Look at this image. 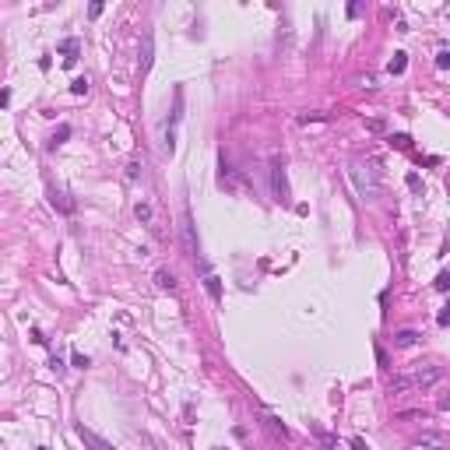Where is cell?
Listing matches in <instances>:
<instances>
[{"label":"cell","instance_id":"d6986e66","mask_svg":"<svg viewBox=\"0 0 450 450\" xmlns=\"http://www.w3.org/2000/svg\"><path fill=\"white\" fill-rule=\"evenodd\" d=\"M71 92H74V95H84V92H88V77H74V81H71Z\"/></svg>","mask_w":450,"mask_h":450},{"label":"cell","instance_id":"9c48e42d","mask_svg":"<svg viewBox=\"0 0 450 450\" xmlns=\"http://www.w3.org/2000/svg\"><path fill=\"white\" fill-rule=\"evenodd\" d=\"M134 215H138V222H141V225H151V222H155V211H151L148 201H138V204H134Z\"/></svg>","mask_w":450,"mask_h":450},{"label":"cell","instance_id":"277c9868","mask_svg":"<svg viewBox=\"0 0 450 450\" xmlns=\"http://www.w3.org/2000/svg\"><path fill=\"white\" fill-rule=\"evenodd\" d=\"M151 60H155V35L145 32V39H141V57H138V71H141V77L151 71Z\"/></svg>","mask_w":450,"mask_h":450},{"label":"cell","instance_id":"83f0119b","mask_svg":"<svg viewBox=\"0 0 450 450\" xmlns=\"http://www.w3.org/2000/svg\"><path fill=\"white\" fill-rule=\"evenodd\" d=\"M11 102V92H0V106H7Z\"/></svg>","mask_w":450,"mask_h":450},{"label":"cell","instance_id":"7a4b0ae2","mask_svg":"<svg viewBox=\"0 0 450 450\" xmlns=\"http://www.w3.org/2000/svg\"><path fill=\"white\" fill-rule=\"evenodd\" d=\"M443 376H447V370H443L440 363H419V366H415V373L408 376V380H412V387L429 390V387H436Z\"/></svg>","mask_w":450,"mask_h":450},{"label":"cell","instance_id":"3957f363","mask_svg":"<svg viewBox=\"0 0 450 450\" xmlns=\"http://www.w3.org/2000/svg\"><path fill=\"white\" fill-rule=\"evenodd\" d=\"M77 436H81V443H84V447H88V450H116V447H113V443H109V440H102V436H99L95 429H88L84 422L77 426Z\"/></svg>","mask_w":450,"mask_h":450},{"label":"cell","instance_id":"603a6c76","mask_svg":"<svg viewBox=\"0 0 450 450\" xmlns=\"http://www.w3.org/2000/svg\"><path fill=\"white\" fill-rule=\"evenodd\" d=\"M436 324H440V327H447V324H450V309H440V313H436Z\"/></svg>","mask_w":450,"mask_h":450},{"label":"cell","instance_id":"30bf717a","mask_svg":"<svg viewBox=\"0 0 450 450\" xmlns=\"http://www.w3.org/2000/svg\"><path fill=\"white\" fill-rule=\"evenodd\" d=\"M183 236H187V246H190V253L197 257L201 250H197V236H194V222H190V215H183Z\"/></svg>","mask_w":450,"mask_h":450},{"label":"cell","instance_id":"8992f818","mask_svg":"<svg viewBox=\"0 0 450 450\" xmlns=\"http://www.w3.org/2000/svg\"><path fill=\"white\" fill-rule=\"evenodd\" d=\"M204 289H208L211 302H222V278L215 271H208V267H204Z\"/></svg>","mask_w":450,"mask_h":450},{"label":"cell","instance_id":"52a82bcc","mask_svg":"<svg viewBox=\"0 0 450 450\" xmlns=\"http://www.w3.org/2000/svg\"><path fill=\"white\" fill-rule=\"evenodd\" d=\"M155 285L162 292H176V275L172 271H155Z\"/></svg>","mask_w":450,"mask_h":450},{"label":"cell","instance_id":"44dd1931","mask_svg":"<svg viewBox=\"0 0 450 450\" xmlns=\"http://www.w3.org/2000/svg\"><path fill=\"white\" fill-rule=\"evenodd\" d=\"M71 363H74L77 370H84V366H88V355H81V352H74V355H71Z\"/></svg>","mask_w":450,"mask_h":450},{"label":"cell","instance_id":"7402d4cb","mask_svg":"<svg viewBox=\"0 0 450 450\" xmlns=\"http://www.w3.org/2000/svg\"><path fill=\"white\" fill-rule=\"evenodd\" d=\"M408 187H412V190H415V194H419V190H422V179H419V176H415V172H408Z\"/></svg>","mask_w":450,"mask_h":450},{"label":"cell","instance_id":"e0dca14e","mask_svg":"<svg viewBox=\"0 0 450 450\" xmlns=\"http://www.w3.org/2000/svg\"><path fill=\"white\" fill-rule=\"evenodd\" d=\"M67 138H71V127L64 123V127H57V134H53V141H50V148H57V145H64Z\"/></svg>","mask_w":450,"mask_h":450},{"label":"cell","instance_id":"cb8c5ba5","mask_svg":"<svg viewBox=\"0 0 450 450\" xmlns=\"http://www.w3.org/2000/svg\"><path fill=\"white\" fill-rule=\"evenodd\" d=\"M390 145H394V148H408V138H404V134H397V138H390Z\"/></svg>","mask_w":450,"mask_h":450},{"label":"cell","instance_id":"ac0fdd59","mask_svg":"<svg viewBox=\"0 0 450 450\" xmlns=\"http://www.w3.org/2000/svg\"><path fill=\"white\" fill-rule=\"evenodd\" d=\"M433 289H436V292H447V289H450V275H447V271H440V275H436Z\"/></svg>","mask_w":450,"mask_h":450},{"label":"cell","instance_id":"4fadbf2b","mask_svg":"<svg viewBox=\"0 0 450 450\" xmlns=\"http://www.w3.org/2000/svg\"><path fill=\"white\" fill-rule=\"evenodd\" d=\"M60 50H64V53H67V57H64V64H67V67H71V64H74V60H77V39H67V42H64V46H60Z\"/></svg>","mask_w":450,"mask_h":450},{"label":"cell","instance_id":"5b68a950","mask_svg":"<svg viewBox=\"0 0 450 450\" xmlns=\"http://www.w3.org/2000/svg\"><path fill=\"white\" fill-rule=\"evenodd\" d=\"M271 187H275V201H289V179H285V169L282 165L271 169Z\"/></svg>","mask_w":450,"mask_h":450},{"label":"cell","instance_id":"6da1fadb","mask_svg":"<svg viewBox=\"0 0 450 450\" xmlns=\"http://www.w3.org/2000/svg\"><path fill=\"white\" fill-rule=\"evenodd\" d=\"M348 176H352V183H355V190H359V197L366 201V204H373L376 197H380V169H376L373 162H363V158H355L352 165H348Z\"/></svg>","mask_w":450,"mask_h":450},{"label":"cell","instance_id":"ba28073f","mask_svg":"<svg viewBox=\"0 0 450 450\" xmlns=\"http://www.w3.org/2000/svg\"><path fill=\"white\" fill-rule=\"evenodd\" d=\"M50 201H53V208H60L64 215L74 211V201H67V194H60V190H50Z\"/></svg>","mask_w":450,"mask_h":450},{"label":"cell","instance_id":"8fae6325","mask_svg":"<svg viewBox=\"0 0 450 450\" xmlns=\"http://www.w3.org/2000/svg\"><path fill=\"white\" fill-rule=\"evenodd\" d=\"M404 67H408V53L397 50V53L390 57V64H387V71H390V74H404Z\"/></svg>","mask_w":450,"mask_h":450},{"label":"cell","instance_id":"5bb4252c","mask_svg":"<svg viewBox=\"0 0 450 450\" xmlns=\"http://www.w3.org/2000/svg\"><path fill=\"white\" fill-rule=\"evenodd\" d=\"M264 422H267V429H271V433H275V436H282V440H285V436H289V429H285V426H282V422H278V419H275V415H264Z\"/></svg>","mask_w":450,"mask_h":450},{"label":"cell","instance_id":"4316f807","mask_svg":"<svg viewBox=\"0 0 450 450\" xmlns=\"http://www.w3.org/2000/svg\"><path fill=\"white\" fill-rule=\"evenodd\" d=\"M352 450H370V447H366V443H363V440L355 436V440H352Z\"/></svg>","mask_w":450,"mask_h":450},{"label":"cell","instance_id":"ffe728a7","mask_svg":"<svg viewBox=\"0 0 450 450\" xmlns=\"http://www.w3.org/2000/svg\"><path fill=\"white\" fill-rule=\"evenodd\" d=\"M436 67H440V71L450 67V50H440V53H436Z\"/></svg>","mask_w":450,"mask_h":450},{"label":"cell","instance_id":"484cf974","mask_svg":"<svg viewBox=\"0 0 450 450\" xmlns=\"http://www.w3.org/2000/svg\"><path fill=\"white\" fill-rule=\"evenodd\" d=\"M309 120H324V116H320V113H302L299 116V123H309Z\"/></svg>","mask_w":450,"mask_h":450},{"label":"cell","instance_id":"2e32d148","mask_svg":"<svg viewBox=\"0 0 450 450\" xmlns=\"http://www.w3.org/2000/svg\"><path fill=\"white\" fill-rule=\"evenodd\" d=\"M408 387H412V380H408V376H394V380H390V394H404Z\"/></svg>","mask_w":450,"mask_h":450},{"label":"cell","instance_id":"7c38bea8","mask_svg":"<svg viewBox=\"0 0 450 450\" xmlns=\"http://www.w3.org/2000/svg\"><path fill=\"white\" fill-rule=\"evenodd\" d=\"M415 341H419V331H397V334H394V345H397V348H412Z\"/></svg>","mask_w":450,"mask_h":450},{"label":"cell","instance_id":"9a60e30c","mask_svg":"<svg viewBox=\"0 0 450 450\" xmlns=\"http://www.w3.org/2000/svg\"><path fill=\"white\" fill-rule=\"evenodd\" d=\"M415 450H443V436H422V443Z\"/></svg>","mask_w":450,"mask_h":450},{"label":"cell","instance_id":"d4e9b609","mask_svg":"<svg viewBox=\"0 0 450 450\" xmlns=\"http://www.w3.org/2000/svg\"><path fill=\"white\" fill-rule=\"evenodd\" d=\"M99 14H102V4H99V0H95V4H92V7H88V18H99Z\"/></svg>","mask_w":450,"mask_h":450}]
</instances>
